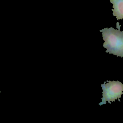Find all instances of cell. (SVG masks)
I'll list each match as a JSON object with an SVG mask.
<instances>
[{
  "instance_id": "6da1fadb",
  "label": "cell",
  "mask_w": 123,
  "mask_h": 123,
  "mask_svg": "<svg viewBox=\"0 0 123 123\" xmlns=\"http://www.w3.org/2000/svg\"><path fill=\"white\" fill-rule=\"evenodd\" d=\"M117 23V28L111 27L105 28L100 30L102 32L105 42L103 46L107 49L106 52L113 54L117 57H123V31H120L121 26Z\"/></svg>"
},
{
  "instance_id": "7a4b0ae2",
  "label": "cell",
  "mask_w": 123,
  "mask_h": 123,
  "mask_svg": "<svg viewBox=\"0 0 123 123\" xmlns=\"http://www.w3.org/2000/svg\"><path fill=\"white\" fill-rule=\"evenodd\" d=\"M107 82L108 83L106 84L105 82L104 84H102L103 97L102 98V102L99 104L100 105L105 104L107 101L110 104L111 102H115V100L118 99L120 102L119 98L121 97L123 94V84L121 82L114 81Z\"/></svg>"
},
{
  "instance_id": "3957f363",
  "label": "cell",
  "mask_w": 123,
  "mask_h": 123,
  "mask_svg": "<svg viewBox=\"0 0 123 123\" xmlns=\"http://www.w3.org/2000/svg\"><path fill=\"white\" fill-rule=\"evenodd\" d=\"M110 2L113 4L112 9L113 14L116 16L118 20L123 19V0H110Z\"/></svg>"
},
{
  "instance_id": "277c9868",
  "label": "cell",
  "mask_w": 123,
  "mask_h": 123,
  "mask_svg": "<svg viewBox=\"0 0 123 123\" xmlns=\"http://www.w3.org/2000/svg\"><path fill=\"white\" fill-rule=\"evenodd\" d=\"M0 92H1V91H0Z\"/></svg>"
}]
</instances>
